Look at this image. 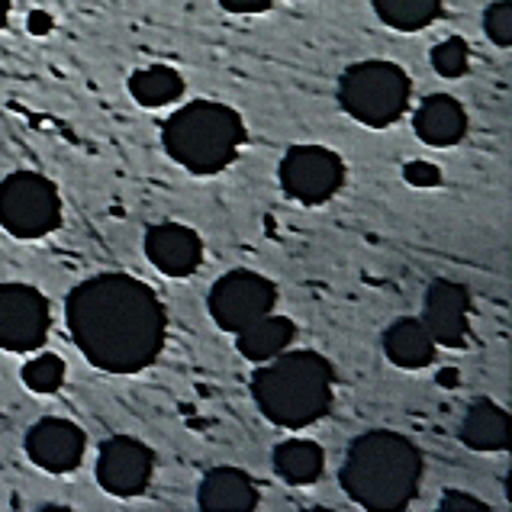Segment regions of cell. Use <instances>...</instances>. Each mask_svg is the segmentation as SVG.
Masks as SVG:
<instances>
[{"mask_svg":"<svg viewBox=\"0 0 512 512\" xmlns=\"http://www.w3.org/2000/svg\"><path fill=\"white\" fill-rule=\"evenodd\" d=\"M129 94H133V100L142 107H165L184 97V78H181V71L171 65H149V68L133 71Z\"/></svg>","mask_w":512,"mask_h":512,"instance_id":"obj_20","label":"cell"},{"mask_svg":"<svg viewBox=\"0 0 512 512\" xmlns=\"http://www.w3.org/2000/svg\"><path fill=\"white\" fill-rule=\"evenodd\" d=\"M23 384L33 393H55L65 384V361L58 355H36L23 364Z\"/></svg>","mask_w":512,"mask_h":512,"instance_id":"obj_22","label":"cell"},{"mask_svg":"<svg viewBox=\"0 0 512 512\" xmlns=\"http://www.w3.org/2000/svg\"><path fill=\"white\" fill-rule=\"evenodd\" d=\"M145 255L168 277H190L203 261V242L190 226L158 223L145 232Z\"/></svg>","mask_w":512,"mask_h":512,"instance_id":"obj_13","label":"cell"},{"mask_svg":"<svg viewBox=\"0 0 512 512\" xmlns=\"http://www.w3.org/2000/svg\"><path fill=\"white\" fill-rule=\"evenodd\" d=\"M7 17H10V0H0V29L7 26Z\"/></svg>","mask_w":512,"mask_h":512,"instance_id":"obj_29","label":"cell"},{"mask_svg":"<svg viewBox=\"0 0 512 512\" xmlns=\"http://www.w3.org/2000/svg\"><path fill=\"white\" fill-rule=\"evenodd\" d=\"M326 467V451L316 442H306V438H287L274 448V471L287 484H316L323 477Z\"/></svg>","mask_w":512,"mask_h":512,"instance_id":"obj_19","label":"cell"},{"mask_svg":"<svg viewBox=\"0 0 512 512\" xmlns=\"http://www.w3.org/2000/svg\"><path fill=\"white\" fill-rule=\"evenodd\" d=\"M332 364L316 351H281L252 374L258 409L281 429H306L332 406Z\"/></svg>","mask_w":512,"mask_h":512,"instance_id":"obj_3","label":"cell"},{"mask_svg":"<svg viewBox=\"0 0 512 512\" xmlns=\"http://www.w3.org/2000/svg\"><path fill=\"white\" fill-rule=\"evenodd\" d=\"M65 323L81 355L107 374H139L162 355L168 316L133 274H97L65 300Z\"/></svg>","mask_w":512,"mask_h":512,"instance_id":"obj_1","label":"cell"},{"mask_svg":"<svg viewBox=\"0 0 512 512\" xmlns=\"http://www.w3.org/2000/svg\"><path fill=\"white\" fill-rule=\"evenodd\" d=\"M438 509H442V512H487L490 506L484 500H477V496H471V493L448 490L442 500H438Z\"/></svg>","mask_w":512,"mask_h":512,"instance_id":"obj_26","label":"cell"},{"mask_svg":"<svg viewBox=\"0 0 512 512\" xmlns=\"http://www.w3.org/2000/svg\"><path fill=\"white\" fill-rule=\"evenodd\" d=\"M297 339V323L287 316H261L255 323H248L245 329L236 332V348L248 361H271L277 358L281 351L290 348V342Z\"/></svg>","mask_w":512,"mask_h":512,"instance_id":"obj_17","label":"cell"},{"mask_svg":"<svg viewBox=\"0 0 512 512\" xmlns=\"http://www.w3.org/2000/svg\"><path fill=\"white\" fill-rule=\"evenodd\" d=\"M445 0H374L377 17L400 33H419L442 17Z\"/></svg>","mask_w":512,"mask_h":512,"instance_id":"obj_21","label":"cell"},{"mask_svg":"<svg viewBox=\"0 0 512 512\" xmlns=\"http://www.w3.org/2000/svg\"><path fill=\"white\" fill-rule=\"evenodd\" d=\"M281 187L303 207L332 200L345 184V165L326 145H294L281 162Z\"/></svg>","mask_w":512,"mask_h":512,"instance_id":"obj_7","label":"cell"},{"mask_svg":"<svg viewBox=\"0 0 512 512\" xmlns=\"http://www.w3.org/2000/svg\"><path fill=\"white\" fill-rule=\"evenodd\" d=\"M339 477L342 490L358 506L374 512H397L416 500L422 455L406 435L374 429L351 442Z\"/></svg>","mask_w":512,"mask_h":512,"instance_id":"obj_2","label":"cell"},{"mask_svg":"<svg viewBox=\"0 0 512 512\" xmlns=\"http://www.w3.org/2000/svg\"><path fill=\"white\" fill-rule=\"evenodd\" d=\"M409 75L393 62H380V58H368V62H355L345 68L339 78V104L342 110L361 126L384 129L397 123L406 104H409Z\"/></svg>","mask_w":512,"mask_h":512,"instance_id":"obj_5","label":"cell"},{"mask_svg":"<svg viewBox=\"0 0 512 512\" xmlns=\"http://www.w3.org/2000/svg\"><path fill=\"white\" fill-rule=\"evenodd\" d=\"M52 26H55V20H52V13L49 10H33L26 17V29L33 36H49L52 33Z\"/></svg>","mask_w":512,"mask_h":512,"instance_id":"obj_28","label":"cell"},{"mask_svg":"<svg viewBox=\"0 0 512 512\" xmlns=\"http://www.w3.org/2000/svg\"><path fill=\"white\" fill-rule=\"evenodd\" d=\"M62 223V197L36 171H13L0 181V226L13 239H42Z\"/></svg>","mask_w":512,"mask_h":512,"instance_id":"obj_6","label":"cell"},{"mask_svg":"<svg viewBox=\"0 0 512 512\" xmlns=\"http://www.w3.org/2000/svg\"><path fill=\"white\" fill-rule=\"evenodd\" d=\"M52 310L33 284H0V348L29 355L49 339Z\"/></svg>","mask_w":512,"mask_h":512,"instance_id":"obj_9","label":"cell"},{"mask_svg":"<svg viewBox=\"0 0 512 512\" xmlns=\"http://www.w3.org/2000/svg\"><path fill=\"white\" fill-rule=\"evenodd\" d=\"M461 442L474 451L509 448V413L493 400H474L461 422Z\"/></svg>","mask_w":512,"mask_h":512,"instance_id":"obj_18","label":"cell"},{"mask_svg":"<svg viewBox=\"0 0 512 512\" xmlns=\"http://www.w3.org/2000/svg\"><path fill=\"white\" fill-rule=\"evenodd\" d=\"M467 65H471V49H467V42L461 36L442 39L432 49V68L442 78H461L467 71Z\"/></svg>","mask_w":512,"mask_h":512,"instance_id":"obj_23","label":"cell"},{"mask_svg":"<svg viewBox=\"0 0 512 512\" xmlns=\"http://www.w3.org/2000/svg\"><path fill=\"white\" fill-rule=\"evenodd\" d=\"M155 451L139 438L116 435L97 455V484L113 496H139L152 484Z\"/></svg>","mask_w":512,"mask_h":512,"instance_id":"obj_10","label":"cell"},{"mask_svg":"<svg viewBox=\"0 0 512 512\" xmlns=\"http://www.w3.org/2000/svg\"><path fill=\"white\" fill-rule=\"evenodd\" d=\"M87 435L68 419H39L26 432V455L49 474H71L84 461Z\"/></svg>","mask_w":512,"mask_h":512,"instance_id":"obj_11","label":"cell"},{"mask_svg":"<svg viewBox=\"0 0 512 512\" xmlns=\"http://www.w3.org/2000/svg\"><path fill=\"white\" fill-rule=\"evenodd\" d=\"M165 152L190 174H216L239 158L245 142L242 116L216 100H194L174 110L162 129Z\"/></svg>","mask_w":512,"mask_h":512,"instance_id":"obj_4","label":"cell"},{"mask_svg":"<svg viewBox=\"0 0 512 512\" xmlns=\"http://www.w3.org/2000/svg\"><path fill=\"white\" fill-rule=\"evenodd\" d=\"M277 303V287L255 271H229L210 290V316L213 323L236 335L255 319L268 316Z\"/></svg>","mask_w":512,"mask_h":512,"instance_id":"obj_8","label":"cell"},{"mask_svg":"<svg viewBox=\"0 0 512 512\" xmlns=\"http://www.w3.org/2000/svg\"><path fill=\"white\" fill-rule=\"evenodd\" d=\"M197 503L203 512H252L258 506V487L239 467H213L200 480Z\"/></svg>","mask_w":512,"mask_h":512,"instance_id":"obj_14","label":"cell"},{"mask_svg":"<svg viewBox=\"0 0 512 512\" xmlns=\"http://www.w3.org/2000/svg\"><path fill=\"white\" fill-rule=\"evenodd\" d=\"M229 13H242V17H252V13H265L274 0H219Z\"/></svg>","mask_w":512,"mask_h":512,"instance_id":"obj_27","label":"cell"},{"mask_svg":"<svg viewBox=\"0 0 512 512\" xmlns=\"http://www.w3.org/2000/svg\"><path fill=\"white\" fill-rule=\"evenodd\" d=\"M403 181L409 187H419V190H429V187H438L442 184V168L435 162H406L403 165Z\"/></svg>","mask_w":512,"mask_h":512,"instance_id":"obj_25","label":"cell"},{"mask_svg":"<svg viewBox=\"0 0 512 512\" xmlns=\"http://www.w3.org/2000/svg\"><path fill=\"white\" fill-rule=\"evenodd\" d=\"M484 33L493 46H509L512 42V4L509 0H496L484 13Z\"/></svg>","mask_w":512,"mask_h":512,"instance_id":"obj_24","label":"cell"},{"mask_svg":"<svg viewBox=\"0 0 512 512\" xmlns=\"http://www.w3.org/2000/svg\"><path fill=\"white\" fill-rule=\"evenodd\" d=\"M435 339L429 335L426 323L413 316H403L390 323L384 332V351L387 358L403 371H422L435 361Z\"/></svg>","mask_w":512,"mask_h":512,"instance_id":"obj_16","label":"cell"},{"mask_svg":"<svg viewBox=\"0 0 512 512\" xmlns=\"http://www.w3.org/2000/svg\"><path fill=\"white\" fill-rule=\"evenodd\" d=\"M467 310H471V294H467V287H461L455 281H445V277L432 281L429 294H426V316H422V323H426L435 345H442V348L467 345V339H471Z\"/></svg>","mask_w":512,"mask_h":512,"instance_id":"obj_12","label":"cell"},{"mask_svg":"<svg viewBox=\"0 0 512 512\" xmlns=\"http://www.w3.org/2000/svg\"><path fill=\"white\" fill-rule=\"evenodd\" d=\"M416 136L432 149H451L467 136V113L451 94H432L416 110Z\"/></svg>","mask_w":512,"mask_h":512,"instance_id":"obj_15","label":"cell"}]
</instances>
